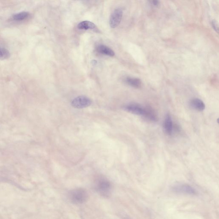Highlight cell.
I'll return each instance as SVG.
<instances>
[{
  "label": "cell",
  "instance_id": "obj_15",
  "mask_svg": "<svg viewBox=\"0 0 219 219\" xmlns=\"http://www.w3.org/2000/svg\"><path fill=\"white\" fill-rule=\"evenodd\" d=\"M151 5L154 7H158L160 5V0H148Z\"/></svg>",
  "mask_w": 219,
  "mask_h": 219
},
{
  "label": "cell",
  "instance_id": "obj_1",
  "mask_svg": "<svg viewBox=\"0 0 219 219\" xmlns=\"http://www.w3.org/2000/svg\"><path fill=\"white\" fill-rule=\"evenodd\" d=\"M171 190L173 192L178 194L190 195H195L197 194V192L194 188L185 184H176L172 187Z\"/></svg>",
  "mask_w": 219,
  "mask_h": 219
},
{
  "label": "cell",
  "instance_id": "obj_3",
  "mask_svg": "<svg viewBox=\"0 0 219 219\" xmlns=\"http://www.w3.org/2000/svg\"><path fill=\"white\" fill-rule=\"evenodd\" d=\"M123 108L126 111L136 115L144 116L145 113L146 107L138 103H130L124 106Z\"/></svg>",
  "mask_w": 219,
  "mask_h": 219
},
{
  "label": "cell",
  "instance_id": "obj_11",
  "mask_svg": "<svg viewBox=\"0 0 219 219\" xmlns=\"http://www.w3.org/2000/svg\"><path fill=\"white\" fill-rule=\"evenodd\" d=\"M96 51L100 54L110 56V57H113L115 55L114 52L111 49L107 46L102 45L97 46Z\"/></svg>",
  "mask_w": 219,
  "mask_h": 219
},
{
  "label": "cell",
  "instance_id": "obj_12",
  "mask_svg": "<svg viewBox=\"0 0 219 219\" xmlns=\"http://www.w3.org/2000/svg\"><path fill=\"white\" fill-rule=\"evenodd\" d=\"M77 27L81 30H87L94 29L96 27V26L91 21H82L79 23Z\"/></svg>",
  "mask_w": 219,
  "mask_h": 219
},
{
  "label": "cell",
  "instance_id": "obj_4",
  "mask_svg": "<svg viewBox=\"0 0 219 219\" xmlns=\"http://www.w3.org/2000/svg\"><path fill=\"white\" fill-rule=\"evenodd\" d=\"M92 104L91 100L85 96H80L74 99L71 105L73 107L77 109L85 108L90 106Z\"/></svg>",
  "mask_w": 219,
  "mask_h": 219
},
{
  "label": "cell",
  "instance_id": "obj_14",
  "mask_svg": "<svg viewBox=\"0 0 219 219\" xmlns=\"http://www.w3.org/2000/svg\"><path fill=\"white\" fill-rule=\"evenodd\" d=\"M10 56L9 52L7 49L0 48V58L7 59Z\"/></svg>",
  "mask_w": 219,
  "mask_h": 219
},
{
  "label": "cell",
  "instance_id": "obj_13",
  "mask_svg": "<svg viewBox=\"0 0 219 219\" xmlns=\"http://www.w3.org/2000/svg\"><path fill=\"white\" fill-rule=\"evenodd\" d=\"M30 16V14L27 12H22L14 15L13 16V19L17 21L24 20L27 19Z\"/></svg>",
  "mask_w": 219,
  "mask_h": 219
},
{
  "label": "cell",
  "instance_id": "obj_10",
  "mask_svg": "<svg viewBox=\"0 0 219 219\" xmlns=\"http://www.w3.org/2000/svg\"><path fill=\"white\" fill-rule=\"evenodd\" d=\"M144 117L149 120L152 122H156L158 120V117L154 110L150 107H146L145 113Z\"/></svg>",
  "mask_w": 219,
  "mask_h": 219
},
{
  "label": "cell",
  "instance_id": "obj_16",
  "mask_svg": "<svg viewBox=\"0 0 219 219\" xmlns=\"http://www.w3.org/2000/svg\"><path fill=\"white\" fill-rule=\"evenodd\" d=\"M211 25H212V27L214 29V31H215L217 32V33H218L219 31V27L218 25V23L217 21L215 20L212 21V23H211Z\"/></svg>",
  "mask_w": 219,
  "mask_h": 219
},
{
  "label": "cell",
  "instance_id": "obj_7",
  "mask_svg": "<svg viewBox=\"0 0 219 219\" xmlns=\"http://www.w3.org/2000/svg\"><path fill=\"white\" fill-rule=\"evenodd\" d=\"M163 126L164 131L166 134L168 135L172 134L173 131V122L171 116L169 114L166 116Z\"/></svg>",
  "mask_w": 219,
  "mask_h": 219
},
{
  "label": "cell",
  "instance_id": "obj_8",
  "mask_svg": "<svg viewBox=\"0 0 219 219\" xmlns=\"http://www.w3.org/2000/svg\"><path fill=\"white\" fill-rule=\"evenodd\" d=\"M190 105L191 108L197 111H203L205 109V104L202 101L197 98L192 99L190 102Z\"/></svg>",
  "mask_w": 219,
  "mask_h": 219
},
{
  "label": "cell",
  "instance_id": "obj_2",
  "mask_svg": "<svg viewBox=\"0 0 219 219\" xmlns=\"http://www.w3.org/2000/svg\"><path fill=\"white\" fill-rule=\"evenodd\" d=\"M86 191L81 189L72 190L69 194V199L72 202L76 204H81L86 201L87 196Z\"/></svg>",
  "mask_w": 219,
  "mask_h": 219
},
{
  "label": "cell",
  "instance_id": "obj_9",
  "mask_svg": "<svg viewBox=\"0 0 219 219\" xmlns=\"http://www.w3.org/2000/svg\"><path fill=\"white\" fill-rule=\"evenodd\" d=\"M126 84L135 88H139L141 87L142 82L139 78L127 77L124 80Z\"/></svg>",
  "mask_w": 219,
  "mask_h": 219
},
{
  "label": "cell",
  "instance_id": "obj_6",
  "mask_svg": "<svg viewBox=\"0 0 219 219\" xmlns=\"http://www.w3.org/2000/svg\"><path fill=\"white\" fill-rule=\"evenodd\" d=\"M110 187L109 182L103 178L98 180L96 183V189L98 192L102 194H107L110 190Z\"/></svg>",
  "mask_w": 219,
  "mask_h": 219
},
{
  "label": "cell",
  "instance_id": "obj_5",
  "mask_svg": "<svg viewBox=\"0 0 219 219\" xmlns=\"http://www.w3.org/2000/svg\"><path fill=\"white\" fill-rule=\"evenodd\" d=\"M123 12L120 8H117L114 11L110 19V25L112 28L117 27L121 21Z\"/></svg>",
  "mask_w": 219,
  "mask_h": 219
}]
</instances>
